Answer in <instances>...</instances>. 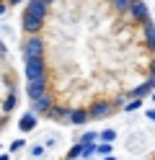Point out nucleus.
<instances>
[{"mask_svg":"<svg viewBox=\"0 0 155 160\" xmlns=\"http://www.w3.org/2000/svg\"><path fill=\"white\" fill-rule=\"evenodd\" d=\"M114 111H116V106L109 103V101H96V103L88 106V116L90 119H109V116H114Z\"/></svg>","mask_w":155,"mask_h":160,"instance_id":"nucleus-1","label":"nucleus"},{"mask_svg":"<svg viewBox=\"0 0 155 160\" xmlns=\"http://www.w3.org/2000/svg\"><path fill=\"white\" fill-rule=\"evenodd\" d=\"M93 152H96V145H75L67 152V160H88Z\"/></svg>","mask_w":155,"mask_h":160,"instance_id":"nucleus-2","label":"nucleus"},{"mask_svg":"<svg viewBox=\"0 0 155 160\" xmlns=\"http://www.w3.org/2000/svg\"><path fill=\"white\" fill-rule=\"evenodd\" d=\"M67 122H70V124H75V127H83L85 122H90V116H88L85 108H72L70 116H67Z\"/></svg>","mask_w":155,"mask_h":160,"instance_id":"nucleus-3","label":"nucleus"},{"mask_svg":"<svg viewBox=\"0 0 155 160\" xmlns=\"http://www.w3.org/2000/svg\"><path fill=\"white\" fill-rule=\"evenodd\" d=\"M18 127L23 129V132H31V129L36 127V114H26V116H21V122H18Z\"/></svg>","mask_w":155,"mask_h":160,"instance_id":"nucleus-4","label":"nucleus"},{"mask_svg":"<svg viewBox=\"0 0 155 160\" xmlns=\"http://www.w3.org/2000/svg\"><path fill=\"white\" fill-rule=\"evenodd\" d=\"M98 137H101L98 132H85V134L80 137V142H78V145H93V142H96Z\"/></svg>","mask_w":155,"mask_h":160,"instance_id":"nucleus-5","label":"nucleus"},{"mask_svg":"<svg viewBox=\"0 0 155 160\" xmlns=\"http://www.w3.org/2000/svg\"><path fill=\"white\" fill-rule=\"evenodd\" d=\"M98 139H101V142H109V145H111L114 139H116V132H114V129H103Z\"/></svg>","mask_w":155,"mask_h":160,"instance_id":"nucleus-6","label":"nucleus"},{"mask_svg":"<svg viewBox=\"0 0 155 160\" xmlns=\"http://www.w3.org/2000/svg\"><path fill=\"white\" fill-rule=\"evenodd\" d=\"M96 152H98V155H103V158L111 155V145H109V142H98V145H96Z\"/></svg>","mask_w":155,"mask_h":160,"instance_id":"nucleus-7","label":"nucleus"},{"mask_svg":"<svg viewBox=\"0 0 155 160\" xmlns=\"http://www.w3.org/2000/svg\"><path fill=\"white\" fill-rule=\"evenodd\" d=\"M18 3H21V0H0V13H5L10 5H18Z\"/></svg>","mask_w":155,"mask_h":160,"instance_id":"nucleus-8","label":"nucleus"},{"mask_svg":"<svg viewBox=\"0 0 155 160\" xmlns=\"http://www.w3.org/2000/svg\"><path fill=\"white\" fill-rule=\"evenodd\" d=\"M41 155H44V147H41V145H34V147H31V158H41Z\"/></svg>","mask_w":155,"mask_h":160,"instance_id":"nucleus-9","label":"nucleus"},{"mask_svg":"<svg viewBox=\"0 0 155 160\" xmlns=\"http://www.w3.org/2000/svg\"><path fill=\"white\" fill-rule=\"evenodd\" d=\"M23 145H26L23 139H16V142H10V152H18V150L23 147Z\"/></svg>","mask_w":155,"mask_h":160,"instance_id":"nucleus-10","label":"nucleus"},{"mask_svg":"<svg viewBox=\"0 0 155 160\" xmlns=\"http://www.w3.org/2000/svg\"><path fill=\"white\" fill-rule=\"evenodd\" d=\"M140 103H142V101H129L127 106H124V111H137V108H140Z\"/></svg>","mask_w":155,"mask_h":160,"instance_id":"nucleus-11","label":"nucleus"},{"mask_svg":"<svg viewBox=\"0 0 155 160\" xmlns=\"http://www.w3.org/2000/svg\"><path fill=\"white\" fill-rule=\"evenodd\" d=\"M147 116H150L152 122H155V108H150V111H147Z\"/></svg>","mask_w":155,"mask_h":160,"instance_id":"nucleus-12","label":"nucleus"},{"mask_svg":"<svg viewBox=\"0 0 155 160\" xmlns=\"http://www.w3.org/2000/svg\"><path fill=\"white\" fill-rule=\"evenodd\" d=\"M0 160H10V155H8V152H3V155H0Z\"/></svg>","mask_w":155,"mask_h":160,"instance_id":"nucleus-13","label":"nucleus"},{"mask_svg":"<svg viewBox=\"0 0 155 160\" xmlns=\"http://www.w3.org/2000/svg\"><path fill=\"white\" fill-rule=\"evenodd\" d=\"M103 160H116V158H114V155H106V158H103Z\"/></svg>","mask_w":155,"mask_h":160,"instance_id":"nucleus-14","label":"nucleus"},{"mask_svg":"<svg viewBox=\"0 0 155 160\" xmlns=\"http://www.w3.org/2000/svg\"><path fill=\"white\" fill-rule=\"evenodd\" d=\"M152 101H155V91H152Z\"/></svg>","mask_w":155,"mask_h":160,"instance_id":"nucleus-15","label":"nucleus"},{"mask_svg":"<svg viewBox=\"0 0 155 160\" xmlns=\"http://www.w3.org/2000/svg\"><path fill=\"white\" fill-rule=\"evenodd\" d=\"M0 127H3V124H0Z\"/></svg>","mask_w":155,"mask_h":160,"instance_id":"nucleus-16","label":"nucleus"}]
</instances>
